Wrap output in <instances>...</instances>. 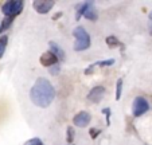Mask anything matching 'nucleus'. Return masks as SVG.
<instances>
[{
	"label": "nucleus",
	"mask_w": 152,
	"mask_h": 145,
	"mask_svg": "<svg viewBox=\"0 0 152 145\" xmlns=\"http://www.w3.org/2000/svg\"><path fill=\"white\" fill-rule=\"evenodd\" d=\"M121 90H123V79L117 81V87H116V100H120L121 97Z\"/></svg>",
	"instance_id": "ddd939ff"
},
{
	"label": "nucleus",
	"mask_w": 152,
	"mask_h": 145,
	"mask_svg": "<svg viewBox=\"0 0 152 145\" xmlns=\"http://www.w3.org/2000/svg\"><path fill=\"white\" fill-rule=\"evenodd\" d=\"M73 34H74V36H75V44H74L75 51H82V50L89 48L90 36H89V34L82 28V27H77Z\"/></svg>",
	"instance_id": "f03ea898"
},
{
	"label": "nucleus",
	"mask_w": 152,
	"mask_h": 145,
	"mask_svg": "<svg viewBox=\"0 0 152 145\" xmlns=\"http://www.w3.org/2000/svg\"><path fill=\"white\" fill-rule=\"evenodd\" d=\"M81 15H83L86 19L93 20V22L97 19V14H96V9H94V7H93L92 3H85L80 9H78L77 17H80Z\"/></svg>",
	"instance_id": "39448f33"
},
{
	"label": "nucleus",
	"mask_w": 152,
	"mask_h": 145,
	"mask_svg": "<svg viewBox=\"0 0 152 145\" xmlns=\"http://www.w3.org/2000/svg\"><path fill=\"white\" fill-rule=\"evenodd\" d=\"M73 122L77 126H86L90 122V114L86 113V111H80V113L73 118Z\"/></svg>",
	"instance_id": "6e6552de"
},
{
	"label": "nucleus",
	"mask_w": 152,
	"mask_h": 145,
	"mask_svg": "<svg viewBox=\"0 0 152 145\" xmlns=\"http://www.w3.org/2000/svg\"><path fill=\"white\" fill-rule=\"evenodd\" d=\"M23 9V1L20 0H12V1H7L3 4L1 7V11L6 15L7 17H14L16 15H19Z\"/></svg>",
	"instance_id": "7ed1b4c3"
},
{
	"label": "nucleus",
	"mask_w": 152,
	"mask_h": 145,
	"mask_svg": "<svg viewBox=\"0 0 152 145\" xmlns=\"http://www.w3.org/2000/svg\"><path fill=\"white\" fill-rule=\"evenodd\" d=\"M104 94H105V89H104L102 86H97V87L92 89V91L89 93L88 98H89V101H92V102L97 103V102H100V101L102 100Z\"/></svg>",
	"instance_id": "0eeeda50"
},
{
	"label": "nucleus",
	"mask_w": 152,
	"mask_h": 145,
	"mask_svg": "<svg viewBox=\"0 0 152 145\" xmlns=\"http://www.w3.org/2000/svg\"><path fill=\"white\" fill-rule=\"evenodd\" d=\"M12 20H14V17H6V19L3 20V24H1V31H4V30H7L10 26H11Z\"/></svg>",
	"instance_id": "4468645a"
},
{
	"label": "nucleus",
	"mask_w": 152,
	"mask_h": 145,
	"mask_svg": "<svg viewBox=\"0 0 152 145\" xmlns=\"http://www.w3.org/2000/svg\"><path fill=\"white\" fill-rule=\"evenodd\" d=\"M55 91L53 85L46 78H38L30 90V98L39 108H47L54 101Z\"/></svg>",
	"instance_id": "f257e3e1"
},
{
	"label": "nucleus",
	"mask_w": 152,
	"mask_h": 145,
	"mask_svg": "<svg viewBox=\"0 0 152 145\" xmlns=\"http://www.w3.org/2000/svg\"><path fill=\"white\" fill-rule=\"evenodd\" d=\"M50 47H51V52L58 58V59H59V60L65 59V52H63V50L57 44V43L50 42Z\"/></svg>",
	"instance_id": "9d476101"
},
{
	"label": "nucleus",
	"mask_w": 152,
	"mask_h": 145,
	"mask_svg": "<svg viewBox=\"0 0 152 145\" xmlns=\"http://www.w3.org/2000/svg\"><path fill=\"white\" fill-rule=\"evenodd\" d=\"M149 20H151V22H152V12H151V14H149Z\"/></svg>",
	"instance_id": "f3484780"
},
{
	"label": "nucleus",
	"mask_w": 152,
	"mask_h": 145,
	"mask_svg": "<svg viewBox=\"0 0 152 145\" xmlns=\"http://www.w3.org/2000/svg\"><path fill=\"white\" fill-rule=\"evenodd\" d=\"M53 6H54V1H50V0H37V1H34V8L39 14H47L53 8Z\"/></svg>",
	"instance_id": "423d86ee"
},
{
	"label": "nucleus",
	"mask_w": 152,
	"mask_h": 145,
	"mask_svg": "<svg viewBox=\"0 0 152 145\" xmlns=\"http://www.w3.org/2000/svg\"><path fill=\"white\" fill-rule=\"evenodd\" d=\"M106 44L109 46V47H118L120 42H118L115 36H109V38H106Z\"/></svg>",
	"instance_id": "f8f14e48"
},
{
	"label": "nucleus",
	"mask_w": 152,
	"mask_h": 145,
	"mask_svg": "<svg viewBox=\"0 0 152 145\" xmlns=\"http://www.w3.org/2000/svg\"><path fill=\"white\" fill-rule=\"evenodd\" d=\"M24 145H43V144L39 138H31V140H28Z\"/></svg>",
	"instance_id": "2eb2a0df"
},
{
	"label": "nucleus",
	"mask_w": 152,
	"mask_h": 145,
	"mask_svg": "<svg viewBox=\"0 0 152 145\" xmlns=\"http://www.w3.org/2000/svg\"><path fill=\"white\" fill-rule=\"evenodd\" d=\"M149 109V105L143 97H137L135 98L133 101V105H132V110H133V116L136 117H140L141 114H144L147 110Z\"/></svg>",
	"instance_id": "20e7f679"
},
{
	"label": "nucleus",
	"mask_w": 152,
	"mask_h": 145,
	"mask_svg": "<svg viewBox=\"0 0 152 145\" xmlns=\"http://www.w3.org/2000/svg\"><path fill=\"white\" fill-rule=\"evenodd\" d=\"M58 58L55 57L54 54H53L51 51H47V52H45V54L40 57V63H42L43 66H47V67H50V66H54V65H57V62H58Z\"/></svg>",
	"instance_id": "1a4fd4ad"
},
{
	"label": "nucleus",
	"mask_w": 152,
	"mask_h": 145,
	"mask_svg": "<svg viewBox=\"0 0 152 145\" xmlns=\"http://www.w3.org/2000/svg\"><path fill=\"white\" fill-rule=\"evenodd\" d=\"M7 40H8L7 36L0 38V58L4 55V51H6V47H7Z\"/></svg>",
	"instance_id": "9b49d317"
},
{
	"label": "nucleus",
	"mask_w": 152,
	"mask_h": 145,
	"mask_svg": "<svg viewBox=\"0 0 152 145\" xmlns=\"http://www.w3.org/2000/svg\"><path fill=\"white\" fill-rule=\"evenodd\" d=\"M67 134H69L67 140H69V141L72 142V141H73V136H74V134H73V129H72V128H69V133H67Z\"/></svg>",
	"instance_id": "dca6fc26"
},
{
	"label": "nucleus",
	"mask_w": 152,
	"mask_h": 145,
	"mask_svg": "<svg viewBox=\"0 0 152 145\" xmlns=\"http://www.w3.org/2000/svg\"><path fill=\"white\" fill-rule=\"evenodd\" d=\"M0 30H1V28H0Z\"/></svg>",
	"instance_id": "a211bd4d"
}]
</instances>
